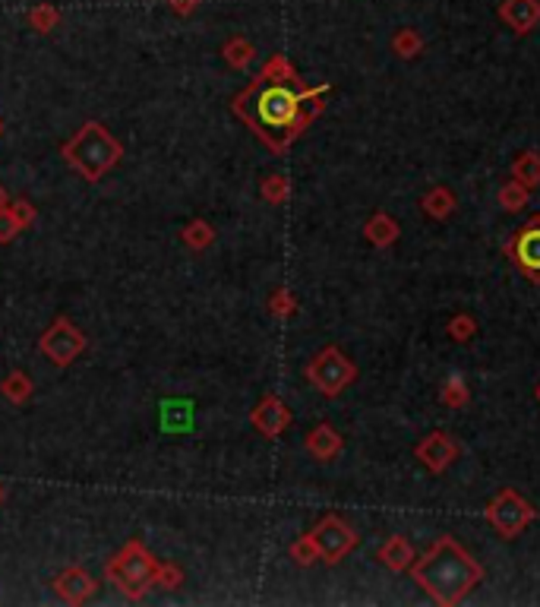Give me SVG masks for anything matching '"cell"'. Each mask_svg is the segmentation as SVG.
I'll return each instance as SVG.
<instances>
[{
	"label": "cell",
	"mask_w": 540,
	"mask_h": 607,
	"mask_svg": "<svg viewBox=\"0 0 540 607\" xmlns=\"http://www.w3.org/2000/svg\"><path fill=\"white\" fill-rule=\"evenodd\" d=\"M332 86H304V82H266L256 76L241 95H234L231 111L275 152L285 156L288 146L323 114V95Z\"/></svg>",
	"instance_id": "1"
},
{
	"label": "cell",
	"mask_w": 540,
	"mask_h": 607,
	"mask_svg": "<svg viewBox=\"0 0 540 607\" xmlns=\"http://www.w3.org/2000/svg\"><path fill=\"white\" fill-rule=\"evenodd\" d=\"M408 573L436 604L446 607L459 604L468 592L484 583V566L452 535H442L440 541H433V547L421 554Z\"/></svg>",
	"instance_id": "2"
},
{
	"label": "cell",
	"mask_w": 540,
	"mask_h": 607,
	"mask_svg": "<svg viewBox=\"0 0 540 607\" xmlns=\"http://www.w3.org/2000/svg\"><path fill=\"white\" fill-rule=\"evenodd\" d=\"M61 156L76 175H82V181L99 184L101 177L120 162L124 146L111 137V130H108L105 124L86 120V124L76 130V137H70L67 143H63Z\"/></svg>",
	"instance_id": "3"
},
{
	"label": "cell",
	"mask_w": 540,
	"mask_h": 607,
	"mask_svg": "<svg viewBox=\"0 0 540 607\" xmlns=\"http://www.w3.org/2000/svg\"><path fill=\"white\" fill-rule=\"evenodd\" d=\"M156 570L158 560L146 551L143 541H127L105 566V576L111 585H118V592L130 602H143L146 592L156 585Z\"/></svg>",
	"instance_id": "4"
},
{
	"label": "cell",
	"mask_w": 540,
	"mask_h": 607,
	"mask_svg": "<svg viewBox=\"0 0 540 607\" xmlns=\"http://www.w3.org/2000/svg\"><path fill=\"white\" fill-rule=\"evenodd\" d=\"M304 374H307V380L313 383V389H319L323 395L336 399V395H342L345 389L357 380V364L351 361L342 348L329 345V348H323L317 357H310Z\"/></svg>",
	"instance_id": "5"
},
{
	"label": "cell",
	"mask_w": 540,
	"mask_h": 607,
	"mask_svg": "<svg viewBox=\"0 0 540 607\" xmlns=\"http://www.w3.org/2000/svg\"><path fill=\"white\" fill-rule=\"evenodd\" d=\"M537 509L518 494L516 488H503L490 503H487V522L497 528L499 538H518L525 528L535 522Z\"/></svg>",
	"instance_id": "6"
},
{
	"label": "cell",
	"mask_w": 540,
	"mask_h": 607,
	"mask_svg": "<svg viewBox=\"0 0 540 607\" xmlns=\"http://www.w3.org/2000/svg\"><path fill=\"white\" fill-rule=\"evenodd\" d=\"M86 345H89L86 332L67 317H57L54 323L42 332V338H38V351H42L54 367H70V364L86 351Z\"/></svg>",
	"instance_id": "7"
},
{
	"label": "cell",
	"mask_w": 540,
	"mask_h": 607,
	"mask_svg": "<svg viewBox=\"0 0 540 607\" xmlns=\"http://www.w3.org/2000/svg\"><path fill=\"white\" fill-rule=\"evenodd\" d=\"M310 538L317 545L323 564H338V560H345L357 547V532L336 513L323 516L317 522V528L310 532Z\"/></svg>",
	"instance_id": "8"
},
{
	"label": "cell",
	"mask_w": 540,
	"mask_h": 607,
	"mask_svg": "<svg viewBox=\"0 0 540 607\" xmlns=\"http://www.w3.org/2000/svg\"><path fill=\"white\" fill-rule=\"evenodd\" d=\"M509 257L531 282H540V215H535V219L509 241Z\"/></svg>",
	"instance_id": "9"
},
{
	"label": "cell",
	"mask_w": 540,
	"mask_h": 607,
	"mask_svg": "<svg viewBox=\"0 0 540 607\" xmlns=\"http://www.w3.org/2000/svg\"><path fill=\"white\" fill-rule=\"evenodd\" d=\"M461 446L455 443L452 437H449L446 431H433L427 433V437L421 440V443L414 446V456L421 459L423 465H427L430 475H442V471L449 469V465L459 459Z\"/></svg>",
	"instance_id": "10"
},
{
	"label": "cell",
	"mask_w": 540,
	"mask_h": 607,
	"mask_svg": "<svg viewBox=\"0 0 540 607\" xmlns=\"http://www.w3.org/2000/svg\"><path fill=\"white\" fill-rule=\"evenodd\" d=\"M291 421H294L291 408H288L279 395H262L260 405L250 412V424H253L266 440L281 437V433L291 427Z\"/></svg>",
	"instance_id": "11"
},
{
	"label": "cell",
	"mask_w": 540,
	"mask_h": 607,
	"mask_svg": "<svg viewBox=\"0 0 540 607\" xmlns=\"http://www.w3.org/2000/svg\"><path fill=\"white\" fill-rule=\"evenodd\" d=\"M54 592L67 604H86V602H92V598H95L99 583H95V579L89 576L82 566H67V570H63L61 576L54 579Z\"/></svg>",
	"instance_id": "12"
},
{
	"label": "cell",
	"mask_w": 540,
	"mask_h": 607,
	"mask_svg": "<svg viewBox=\"0 0 540 607\" xmlns=\"http://www.w3.org/2000/svg\"><path fill=\"white\" fill-rule=\"evenodd\" d=\"M499 19H503L516 35H528L540 23V0H503V4H499Z\"/></svg>",
	"instance_id": "13"
},
{
	"label": "cell",
	"mask_w": 540,
	"mask_h": 607,
	"mask_svg": "<svg viewBox=\"0 0 540 607\" xmlns=\"http://www.w3.org/2000/svg\"><path fill=\"white\" fill-rule=\"evenodd\" d=\"M304 450L310 452L317 462H332V459L345 450V440H342V433L329 424V421H323V424H317L310 433H307Z\"/></svg>",
	"instance_id": "14"
},
{
	"label": "cell",
	"mask_w": 540,
	"mask_h": 607,
	"mask_svg": "<svg viewBox=\"0 0 540 607\" xmlns=\"http://www.w3.org/2000/svg\"><path fill=\"white\" fill-rule=\"evenodd\" d=\"M376 560L385 566V570L404 573V570H411V564H414L417 557H414V547H411V541L404 538V535H392V538L376 551Z\"/></svg>",
	"instance_id": "15"
},
{
	"label": "cell",
	"mask_w": 540,
	"mask_h": 607,
	"mask_svg": "<svg viewBox=\"0 0 540 607\" xmlns=\"http://www.w3.org/2000/svg\"><path fill=\"white\" fill-rule=\"evenodd\" d=\"M398 222L392 219L389 213H373L370 219H366V225H364V238L370 241L373 247H379V251H385V247H392L398 241Z\"/></svg>",
	"instance_id": "16"
},
{
	"label": "cell",
	"mask_w": 540,
	"mask_h": 607,
	"mask_svg": "<svg viewBox=\"0 0 540 607\" xmlns=\"http://www.w3.org/2000/svg\"><path fill=\"white\" fill-rule=\"evenodd\" d=\"M193 424V402L190 399H165L162 402V427L168 433H184Z\"/></svg>",
	"instance_id": "17"
},
{
	"label": "cell",
	"mask_w": 540,
	"mask_h": 607,
	"mask_svg": "<svg viewBox=\"0 0 540 607\" xmlns=\"http://www.w3.org/2000/svg\"><path fill=\"white\" fill-rule=\"evenodd\" d=\"M421 206H423V213H427L430 219L442 222V219H449V215L455 213L459 200H455V194H452V190H449V187L436 184V187H430L427 194L421 196Z\"/></svg>",
	"instance_id": "18"
},
{
	"label": "cell",
	"mask_w": 540,
	"mask_h": 607,
	"mask_svg": "<svg viewBox=\"0 0 540 607\" xmlns=\"http://www.w3.org/2000/svg\"><path fill=\"white\" fill-rule=\"evenodd\" d=\"M512 181H518L528 190L540 187V152L528 149L512 162Z\"/></svg>",
	"instance_id": "19"
},
{
	"label": "cell",
	"mask_w": 540,
	"mask_h": 607,
	"mask_svg": "<svg viewBox=\"0 0 540 607\" xmlns=\"http://www.w3.org/2000/svg\"><path fill=\"white\" fill-rule=\"evenodd\" d=\"M222 57L228 61V67L247 70L250 63L256 61V48H253V42H250V38L234 35V38H228V42L222 44Z\"/></svg>",
	"instance_id": "20"
},
{
	"label": "cell",
	"mask_w": 540,
	"mask_h": 607,
	"mask_svg": "<svg viewBox=\"0 0 540 607\" xmlns=\"http://www.w3.org/2000/svg\"><path fill=\"white\" fill-rule=\"evenodd\" d=\"M0 393H4L6 402H13V405H25V402L32 399V380L25 370H10V374L4 376V383H0Z\"/></svg>",
	"instance_id": "21"
},
{
	"label": "cell",
	"mask_w": 540,
	"mask_h": 607,
	"mask_svg": "<svg viewBox=\"0 0 540 607\" xmlns=\"http://www.w3.org/2000/svg\"><path fill=\"white\" fill-rule=\"evenodd\" d=\"M256 76L266 82H304L298 76V70H294V63L288 61L285 54H272L266 63H262V70Z\"/></svg>",
	"instance_id": "22"
},
{
	"label": "cell",
	"mask_w": 540,
	"mask_h": 607,
	"mask_svg": "<svg viewBox=\"0 0 540 607\" xmlns=\"http://www.w3.org/2000/svg\"><path fill=\"white\" fill-rule=\"evenodd\" d=\"M180 238H184V244L190 247V251H205V247L215 244V228L203 219H193V222H186L184 225Z\"/></svg>",
	"instance_id": "23"
},
{
	"label": "cell",
	"mask_w": 540,
	"mask_h": 607,
	"mask_svg": "<svg viewBox=\"0 0 540 607\" xmlns=\"http://www.w3.org/2000/svg\"><path fill=\"white\" fill-rule=\"evenodd\" d=\"M25 19H29V25L38 32V35H48L51 29L61 25V10L51 6V4H35L29 13H25Z\"/></svg>",
	"instance_id": "24"
},
{
	"label": "cell",
	"mask_w": 540,
	"mask_h": 607,
	"mask_svg": "<svg viewBox=\"0 0 540 607\" xmlns=\"http://www.w3.org/2000/svg\"><path fill=\"white\" fill-rule=\"evenodd\" d=\"M531 200V190L522 187L518 181H506L503 187H499V206L506 209V213H518V209H525Z\"/></svg>",
	"instance_id": "25"
},
{
	"label": "cell",
	"mask_w": 540,
	"mask_h": 607,
	"mask_svg": "<svg viewBox=\"0 0 540 607\" xmlns=\"http://www.w3.org/2000/svg\"><path fill=\"white\" fill-rule=\"evenodd\" d=\"M392 51H395L402 61H411V57H417L423 51V38L417 35L414 29H398L395 35H392Z\"/></svg>",
	"instance_id": "26"
},
{
	"label": "cell",
	"mask_w": 540,
	"mask_h": 607,
	"mask_svg": "<svg viewBox=\"0 0 540 607\" xmlns=\"http://www.w3.org/2000/svg\"><path fill=\"white\" fill-rule=\"evenodd\" d=\"M260 194H262V200L266 203L281 206V203H288V196H291V181H288L285 175H269L266 181H262Z\"/></svg>",
	"instance_id": "27"
},
{
	"label": "cell",
	"mask_w": 540,
	"mask_h": 607,
	"mask_svg": "<svg viewBox=\"0 0 540 607\" xmlns=\"http://www.w3.org/2000/svg\"><path fill=\"white\" fill-rule=\"evenodd\" d=\"M446 332L452 342H471L474 332H478V323H474V317H468V313H455V317L449 319Z\"/></svg>",
	"instance_id": "28"
},
{
	"label": "cell",
	"mask_w": 540,
	"mask_h": 607,
	"mask_svg": "<svg viewBox=\"0 0 540 607\" xmlns=\"http://www.w3.org/2000/svg\"><path fill=\"white\" fill-rule=\"evenodd\" d=\"M294 310H298V301H294L291 289H279L272 298H269V313H272V317L288 319V317H294Z\"/></svg>",
	"instance_id": "29"
},
{
	"label": "cell",
	"mask_w": 540,
	"mask_h": 607,
	"mask_svg": "<svg viewBox=\"0 0 540 607\" xmlns=\"http://www.w3.org/2000/svg\"><path fill=\"white\" fill-rule=\"evenodd\" d=\"M156 585H158V589H165V592L180 589V585H184V570H180L177 564H158Z\"/></svg>",
	"instance_id": "30"
},
{
	"label": "cell",
	"mask_w": 540,
	"mask_h": 607,
	"mask_svg": "<svg viewBox=\"0 0 540 607\" xmlns=\"http://www.w3.org/2000/svg\"><path fill=\"white\" fill-rule=\"evenodd\" d=\"M291 560H294V564H300V566L317 564V560H319V551H317V545H313L310 535H304V538L294 541V545H291Z\"/></svg>",
	"instance_id": "31"
},
{
	"label": "cell",
	"mask_w": 540,
	"mask_h": 607,
	"mask_svg": "<svg viewBox=\"0 0 540 607\" xmlns=\"http://www.w3.org/2000/svg\"><path fill=\"white\" fill-rule=\"evenodd\" d=\"M442 402H446L449 408H465L468 402H471V393H468V386L461 380H449L446 386H442Z\"/></svg>",
	"instance_id": "32"
},
{
	"label": "cell",
	"mask_w": 540,
	"mask_h": 607,
	"mask_svg": "<svg viewBox=\"0 0 540 607\" xmlns=\"http://www.w3.org/2000/svg\"><path fill=\"white\" fill-rule=\"evenodd\" d=\"M13 213V219L19 222V228H32L35 225V219H38V209L32 206V203H25V200H16V203H10V206H6Z\"/></svg>",
	"instance_id": "33"
},
{
	"label": "cell",
	"mask_w": 540,
	"mask_h": 607,
	"mask_svg": "<svg viewBox=\"0 0 540 607\" xmlns=\"http://www.w3.org/2000/svg\"><path fill=\"white\" fill-rule=\"evenodd\" d=\"M19 232H23V228H19V222L13 219L10 209H0V244H10Z\"/></svg>",
	"instance_id": "34"
},
{
	"label": "cell",
	"mask_w": 540,
	"mask_h": 607,
	"mask_svg": "<svg viewBox=\"0 0 540 607\" xmlns=\"http://www.w3.org/2000/svg\"><path fill=\"white\" fill-rule=\"evenodd\" d=\"M168 4H171V10H175L177 16H190V13H196L199 0H168Z\"/></svg>",
	"instance_id": "35"
},
{
	"label": "cell",
	"mask_w": 540,
	"mask_h": 607,
	"mask_svg": "<svg viewBox=\"0 0 540 607\" xmlns=\"http://www.w3.org/2000/svg\"><path fill=\"white\" fill-rule=\"evenodd\" d=\"M6 206H10V196H6V190L0 187V209H6Z\"/></svg>",
	"instance_id": "36"
},
{
	"label": "cell",
	"mask_w": 540,
	"mask_h": 607,
	"mask_svg": "<svg viewBox=\"0 0 540 607\" xmlns=\"http://www.w3.org/2000/svg\"><path fill=\"white\" fill-rule=\"evenodd\" d=\"M6 500V488H4V481H0V503Z\"/></svg>",
	"instance_id": "37"
},
{
	"label": "cell",
	"mask_w": 540,
	"mask_h": 607,
	"mask_svg": "<svg viewBox=\"0 0 540 607\" xmlns=\"http://www.w3.org/2000/svg\"><path fill=\"white\" fill-rule=\"evenodd\" d=\"M535 399L540 402V383H537V386H535Z\"/></svg>",
	"instance_id": "38"
}]
</instances>
